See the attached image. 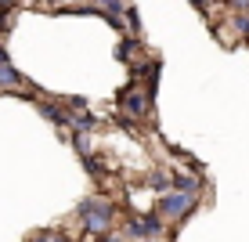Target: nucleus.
<instances>
[{
  "label": "nucleus",
  "mask_w": 249,
  "mask_h": 242,
  "mask_svg": "<svg viewBox=\"0 0 249 242\" xmlns=\"http://www.w3.org/2000/svg\"><path fill=\"white\" fill-rule=\"evenodd\" d=\"M195 206V195H184V192H170V195H162L159 199V210H162V217H184L188 210Z\"/></svg>",
  "instance_id": "nucleus-2"
},
{
  "label": "nucleus",
  "mask_w": 249,
  "mask_h": 242,
  "mask_svg": "<svg viewBox=\"0 0 249 242\" xmlns=\"http://www.w3.org/2000/svg\"><path fill=\"white\" fill-rule=\"evenodd\" d=\"M231 4H235L238 11H249V0H231Z\"/></svg>",
  "instance_id": "nucleus-8"
},
{
  "label": "nucleus",
  "mask_w": 249,
  "mask_h": 242,
  "mask_svg": "<svg viewBox=\"0 0 249 242\" xmlns=\"http://www.w3.org/2000/svg\"><path fill=\"white\" fill-rule=\"evenodd\" d=\"M141 242H159V239H141Z\"/></svg>",
  "instance_id": "nucleus-9"
},
{
  "label": "nucleus",
  "mask_w": 249,
  "mask_h": 242,
  "mask_svg": "<svg viewBox=\"0 0 249 242\" xmlns=\"http://www.w3.org/2000/svg\"><path fill=\"white\" fill-rule=\"evenodd\" d=\"M98 4L108 11V22H112V25H119V11H123V4H119V0H98Z\"/></svg>",
  "instance_id": "nucleus-5"
},
{
  "label": "nucleus",
  "mask_w": 249,
  "mask_h": 242,
  "mask_svg": "<svg viewBox=\"0 0 249 242\" xmlns=\"http://www.w3.org/2000/svg\"><path fill=\"white\" fill-rule=\"evenodd\" d=\"M44 116L54 119V123H62V127H69V116H65L62 109H54V105H44Z\"/></svg>",
  "instance_id": "nucleus-6"
},
{
  "label": "nucleus",
  "mask_w": 249,
  "mask_h": 242,
  "mask_svg": "<svg viewBox=\"0 0 249 242\" xmlns=\"http://www.w3.org/2000/svg\"><path fill=\"white\" fill-rule=\"evenodd\" d=\"M15 83H18V73H15L11 58L0 55V87H15Z\"/></svg>",
  "instance_id": "nucleus-4"
},
{
  "label": "nucleus",
  "mask_w": 249,
  "mask_h": 242,
  "mask_svg": "<svg viewBox=\"0 0 249 242\" xmlns=\"http://www.w3.org/2000/svg\"><path fill=\"white\" fill-rule=\"evenodd\" d=\"M123 105L130 109L134 116H144V112H148V94H141V91H134V87H130V91L123 94Z\"/></svg>",
  "instance_id": "nucleus-3"
},
{
  "label": "nucleus",
  "mask_w": 249,
  "mask_h": 242,
  "mask_svg": "<svg viewBox=\"0 0 249 242\" xmlns=\"http://www.w3.org/2000/svg\"><path fill=\"white\" fill-rule=\"evenodd\" d=\"M152 188H156V192H166V188H170V177H166V174H156V177H152Z\"/></svg>",
  "instance_id": "nucleus-7"
},
{
  "label": "nucleus",
  "mask_w": 249,
  "mask_h": 242,
  "mask_svg": "<svg viewBox=\"0 0 249 242\" xmlns=\"http://www.w3.org/2000/svg\"><path fill=\"white\" fill-rule=\"evenodd\" d=\"M112 203H105V199H87V203L80 206V217L87 224L90 231H105L108 224H112Z\"/></svg>",
  "instance_id": "nucleus-1"
}]
</instances>
